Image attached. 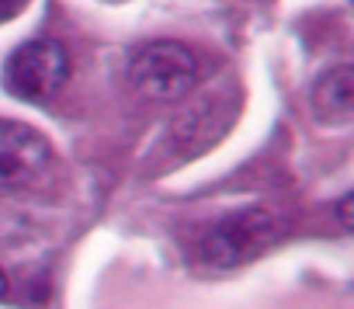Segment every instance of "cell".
Listing matches in <instances>:
<instances>
[{"mask_svg": "<svg viewBox=\"0 0 354 309\" xmlns=\"http://www.w3.org/2000/svg\"><path fill=\"white\" fill-rule=\"evenodd\" d=\"M4 295H8V274L0 271V299H4Z\"/></svg>", "mask_w": 354, "mask_h": 309, "instance_id": "8", "label": "cell"}, {"mask_svg": "<svg viewBox=\"0 0 354 309\" xmlns=\"http://www.w3.org/2000/svg\"><path fill=\"white\" fill-rule=\"evenodd\" d=\"M285 226L271 209H243L212 223L198 243V257L209 268H240L261 257L268 247L281 240Z\"/></svg>", "mask_w": 354, "mask_h": 309, "instance_id": "1", "label": "cell"}, {"mask_svg": "<svg viewBox=\"0 0 354 309\" xmlns=\"http://www.w3.org/2000/svg\"><path fill=\"white\" fill-rule=\"evenodd\" d=\"M313 111L326 125H347L354 118V66L337 63L313 84Z\"/></svg>", "mask_w": 354, "mask_h": 309, "instance_id": "5", "label": "cell"}, {"mask_svg": "<svg viewBox=\"0 0 354 309\" xmlns=\"http://www.w3.org/2000/svg\"><path fill=\"white\" fill-rule=\"evenodd\" d=\"M351 202H354L351 191L337 202V223H340V230H351V226H354V223H351Z\"/></svg>", "mask_w": 354, "mask_h": 309, "instance_id": "6", "label": "cell"}, {"mask_svg": "<svg viewBox=\"0 0 354 309\" xmlns=\"http://www.w3.org/2000/svg\"><path fill=\"white\" fill-rule=\"evenodd\" d=\"M70 77L66 49L53 39H32L18 46L4 63V87L18 101H49L59 94V87Z\"/></svg>", "mask_w": 354, "mask_h": 309, "instance_id": "3", "label": "cell"}, {"mask_svg": "<svg viewBox=\"0 0 354 309\" xmlns=\"http://www.w3.org/2000/svg\"><path fill=\"white\" fill-rule=\"evenodd\" d=\"M28 4V0H0V25L11 21L15 15H21V8Z\"/></svg>", "mask_w": 354, "mask_h": 309, "instance_id": "7", "label": "cell"}, {"mask_svg": "<svg viewBox=\"0 0 354 309\" xmlns=\"http://www.w3.org/2000/svg\"><path fill=\"white\" fill-rule=\"evenodd\" d=\"M129 80L146 101H181L198 80V59L181 42H153L132 56Z\"/></svg>", "mask_w": 354, "mask_h": 309, "instance_id": "2", "label": "cell"}, {"mask_svg": "<svg viewBox=\"0 0 354 309\" xmlns=\"http://www.w3.org/2000/svg\"><path fill=\"white\" fill-rule=\"evenodd\" d=\"M53 164L46 135L25 122L0 118V188H28Z\"/></svg>", "mask_w": 354, "mask_h": 309, "instance_id": "4", "label": "cell"}]
</instances>
